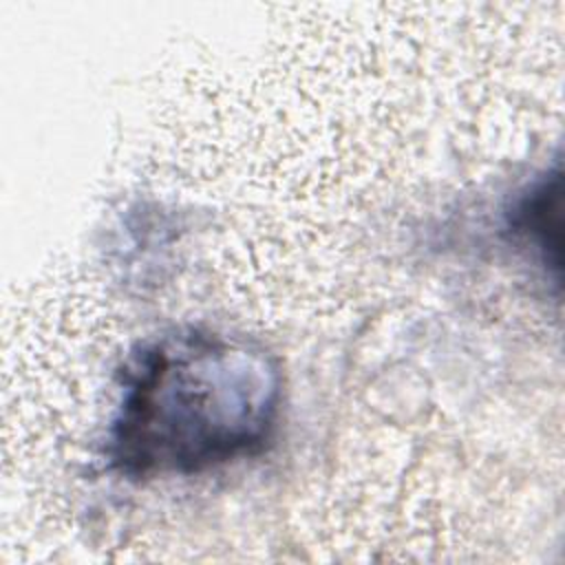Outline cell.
I'll list each match as a JSON object with an SVG mask.
<instances>
[{
  "label": "cell",
  "instance_id": "6da1fadb",
  "mask_svg": "<svg viewBox=\"0 0 565 565\" xmlns=\"http://www.w3.org/2000/svg\"><path fill=\"white\" fill-rule=\"evenodd\" d=\"M280 402L278 362L260 344L172 329L126 360L106 457L132 479L216 468L269 441Z\"/></svg>",
  "mask_w": 565,
  "mask_h": 565
},
{
  "label": "cell",
  "instance_id": "7a4b0ae2",
  "mask_svg": "<svg viewBox=\"0 0 565 565\" xmlns=\"http://www.w3.org/2000/svg\"><path fill=\"white\" fill-rule=\"evenodd\" d=\"M561 203V172H550L541 177L525 196L519 199L510 214V227L525 236L543 256V260H550V249L558 252V243L550 238V232H558V212Z\"/></svg>",
  "mask_w": 565,
  "mask_h": 565
}]
</instances>
